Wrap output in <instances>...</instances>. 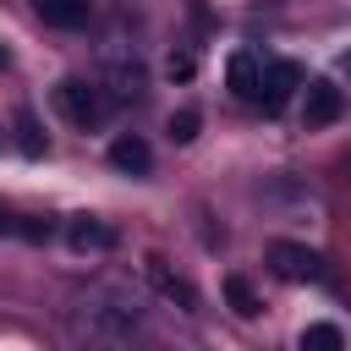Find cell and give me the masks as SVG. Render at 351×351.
<instances>
[{
  "instance_id": "6da1fadb",
  "label": "cell",
  "mask_w": 351,
  "mask_h": 351,
  "mask_svg": "<svg viewBox=\"0 0 351 351\" xmlns=\"http://www.w3.org/2000/svg\"><path fill=\"white\" fill-rule=\"evenodd\" d=\"M55 110L77 126V132H99L110 121V93L99 82H82V77H60L55 82Z\"/></svg>"
},
{
  "instance_id": "7a4b0ae2",
  "label": "cell",
  "mask_w": 351,
  "mask_h": 351,
  "mask_svg": "<svg viewBox=\"0 0 351 351\" xmlns=\"http://www.w3.org/2000/svg\"><path fill=\"white\" fill-rule=\"evenodd\" d=\"M269 269L280 280H296V285H329L335 280L329 258L313 252V247H302V241H269Z\"/></svg>"
},
{
  "instance_id": "3957f363",
  "label": "cell",
  "mask_w": 351,
  "mask_h": 351,
  "mask_svg": "<svg viewBox=\"0 0 351 351\" xmlns=\"http://www.w3.org/2000/svg\"><path fill=\"white\" fill-rule=\"evenodd\" d=\"M340 110H346V93H340L329 77H313V82H302V126H307V132H324V126H335V121H340Z\"/></svg>"
},
{
  "instance_id": "277c9868",
  "label": "cell",
  "mask_w": 351,
  "mask_h": 351,
  "mask_svg": "<svg viewBox=\"0 0 351 351\" xmlns=\"http://www.w3.org/2000/svg\"><path fill=\"white\" fill-rule=\"evenodd\" d=\"M302 82H307V77H302V66H296V60H269V66H263V77H258V104L274 115V110H280Z\"/></svg>"
},
{
  "instance_id": "5b68a950",
  "label": "cell",
  "mask_w": 351,
  "mask_h": 351,
  "mask_svg": "<svg viewBox=\"0 0 351 351\" xmlns=\"http://www.w3.org/2000/svg\"><path fill=\"white\" fill-rule=\"evenodd\" d=\"M66 247H71V252H110V247H115V230H110L104 219H93V214H77V219L66 225Z\"/></svg>"
},
{
  "instance_id": "8992f818",
  "label": "cell",
  "mask_w": 351,
  "mask_h": 351,
  "mask_svg": "<svg viewBox=\"0 0 351 351\" xmlns=\"http://www.w3.org/2000/svg\"><path fill=\"white\" fill-rule=\"evenodd\" d=\"M258 77H263L258 55L236 49V55H230V66H225V82H230V93H236L241 104H258Z\"/></svg>"
},
{
  "instance_id": "52a82bcc",
  "label": "cell",
  "mask_w": 351,
  "mask_h": 351,
  "mask_svg": "<svg viewBox=\"0 0 351 351\" xmlns=\"http://www.w3.org/2000/svg\"><path fill=\"white\" fill-rule=\"evenodd\" d=\"M110 165L126 170V176H148V170H154V148H148L137 132H126V137L110 143Z\"/></svg>"
},
{
  "instance_id": "ba28073f",
  "label": "cell",
  "mask_w": 351,
  "mask_h": 351,
  "mask_svg": "<svg viewBox=\"0 0 351 351\" xmlns=\"http://www.w3.org/2000/svg\"><path fill=\"white\" fill-rule=\"evenodd\" d=\"M38 5V16L49 22V27H88V16H93V0H33Z\"/></svg>"
},
{
  "instance_id": "9c48e42d",
  "label": "cell",
  "mask_w": 351,
  "mask_h": 351,
  "mask_svg": "<svg viewBox=\"0 0 351 351\" xmlns=\"http://www.w3.org/2000/svg\"><path fill=\"white\" fill-rule=\"evenodd\" d=\"M148 274L159 280V291H165L170 302H181L186 313H197V291H192V285H186L181 274H170V269H165V258H148Z\"/></svg>"
},
{
  "instance_id": "30bf717a",
  "label": "cell",
  "mask_w": 351,
  "mask_h": 351,
  "mask_svg": "<svg viewBox=\"0 0 351 351\" xmlns=\"http://www.w3.org/2000/svg\"><path fill=\"white\" fill-rule=\"evenodd\" d=\"M296 346H302V351H340V346H346V329H340V324H307V329L296 335Z\"/></svg>"
},
{
  "instance_id": "8fae6325",
  "label": "cell",
  "mask_w": 351,
  "mask_h": 351,
  "mask_svg": "<svg viewBox=\"0 0 351 351\" xmlns=\"http://www.w3.org/2000/svg\"><path fill=\"white\" fill-rule=\"evenodd\" d=\"M225 302H230L236 318H258V296H252V285L241 274H225Z\"/></svg>"
},
{
  "instance_id": "7c38bea8",
  "label": "cell",
  "mask_w": 351,
  "mask_h": 351,
  "mask_svg": "<svg viewBox=\"0 0 351 351\" xmlns=\"http://www.w3.org/2000/svg\"><path fill=\"white\" fill-rule=\"evenodd\" d=\"M16 148H22L27 159H38V154H44V132H38L33 110H16Z\"/></svg>"
},
{
  "instance_id": "4fadbf2b",
  "label": "cell",
  "mask_w": 351,
  "mask_h": 351,
  "mask_svg": "<svg viewBox=\"0 0 351 351\" xmlns=\"http://www.w3.org/2000/svg\"><path fill=\"white\" fill-rule=\"evenodd\" d=\"M197 121H203L197 110H176V115H170V126H165V132H170V143H192V137H197Z\"/></svg>"
},
{
  "instance_id": "5bb4252c",
  "label": "cell",
  "mask_w": 351,
  "mask_h": 351,
  "mask_svg": "<svg viewBox=\"0 0 351 351\" xmlns=\"http://www.w3.org/2000/svg\"><path fill=\"white\" fill-rule=\"evenodd\" d=\"M165 71H170V77H192V55H186V49H176V55L165 60Z\"/></svg>"
},
{
  "instance_id": "9a60e30c",
  "label": "cell",
  "mask_w": 351,
  "mask_h": 351,
  "mask_svg": "<svg viewBox=\"0 0 351 351\" xmlns=\"http://www.w3.org/2000/svg\"><path fill=\"white\" fill-rule=\"evenodd\" d=\"M5 66H11V49H5V44H0V71H5Z\"/></svg>"
},
{
  "instance_id": "2e32d148",
  "label": "cell",
  "mask_w": 351,
  "mask_h": 351,
  "mask_svg": "<svg viewBox=\"0 0 351 351\" xmlns=\"http://www.w3.org/2000/svg\"><path fill=\"white\" fill-rule=\"evenodd\" d=\"M0 148H5V132H0Z\"/></svg>"
}]
</instances>
